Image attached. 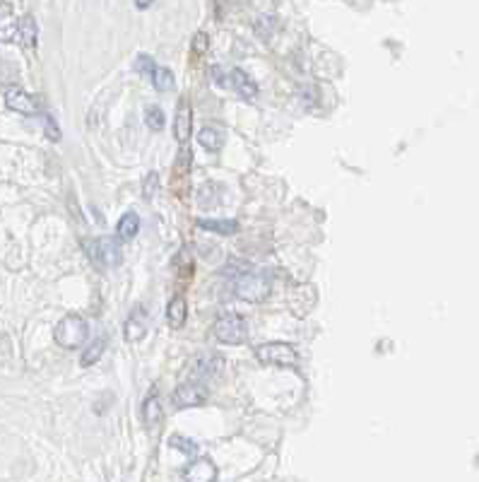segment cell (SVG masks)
I'll use <instances>...</instances> for the list:
<instances>
[{
    "instance_id": "cell-1",
    "label": "cell",
    "mask_w": 479,
    "mask_h": 482,
    "mask_svg": "<svg viewBox=\"0 0 479 482\" xmlns=\"http://www.w3.org/2000/svg\"><path fill=\"white\" fill-rule=\"evenodd\" d=\"M53 338L60 348H67V350L82 348L89 338V326L82 316L70 314V316H65V319H60V323L53 331Z\"/></svg>"
},
{
    "instance_id": "cell-2",
    "label": "cell",
    "mask_w": 479,
    "mask_h": 482,
    "mask_svg": "<svg viewBox=\"0 0 479 482\" xmlns=\"http://www.w3.org/2000/svg\"><path fill=\"white\" fill-rule=\"evenodd\" d=\"M234 292H236V297L244 299V302L261 304L270 297V280L265 275H258V273H253V270H248V273L236 277Z\"/></svg>"
},
{
    "instance_id": "cell-3",
    "label": "cell",
    "mask_w": 479,
    "mask_h": 482,
    "mask_svg": "<svg viewBox=\"0 0 479 482\" xmlns=\"http://www.w3.org/2000/svg\"><path fill=\"white\" fill-rule=\"evenodd\" d=\"M87 253L97 268H116L123 260V251L116 239H89Z\"/></svg>"
},
{
    "instance_id": "cell-4",
    "label": "cell",
    "mask_w": 479,
    "mask_h": 482,
    "mask_svg": "<svg viewBox=\"0 0 479 482\" xmlns=\"http://www.w3.org/2000/svg\"><path fill=\"white\" fill-rule=\"evenodd\" d=\"M256 357L263 364L275 367H294L298 364V353L287 343H265L256 348Z\"/></svg>"
},
{
    "instance_id": "cell-5",
    "label": "cell",
    "mask_w": 479,
    "mask_h": 482,
    "mask_svg": "<svg viewBox=\"0 0 479 482\" xmlns=\"http://www.w3.org/2000/svg\"><path fill=\"white\" fill-rule=\"evenodd\" d=\"M212 333H215V338L224 345H241L248 338L246 319L239 314H229V316H224V319L217 321V326Z\"/></svg>"
},
{
    "instance_id": "cell-6",
    "label": "cell",
    "mask_w": 479,
    "mask_h": 482,
    "mask_svg": "<svg viewBox=\"0 0 479 482\" xmlns=\"http://www.w3.org/2000/svg\"><path fill=\"white\" fill-rule=\"evenodd\" d=\"M5 104H8V109L25 113V116L39 113V101L34 99L29 92H25L22 87H8V92H5Z\"/></svg>"
},
{
    "instance_id": "cell-7",
    "label": "cell",
    "mask_w": 479,
    "mask_h": 482,
    "mask_svg": "<svg viewBox=\"0 0 479 482\" xmlns=\"http://www.w3.org/2000/svg\"><path fill=\"white\" fill-rule=\"evenodd\" d=\"M171 400L176 407H198L207 400V391L198 383H183L173 391Z\"/></svg>"
},
{
    "instance_id": "cell-8",
    "label": "cell",
    "mask_w": 479,
    "mask_h": 482,
    "mask_svg": "<svg viewBox=\"0 0 479 482\" xmlns=\"http://www.w3.org/2000/svg\"><path fill=\"white\" fill-rule=\"evenodd\" d=\"M185 482H215L217 480V466L210 458H198L183 470Z\"/></svg>"
},
{
    "instance_id": "cell-9",
    "label": "cell",
    "mask_w": 479,
    "mask_h": 482,
    "mask_svg": "<svg viewBox=\"0 0 479 482\" xmlns=\"http://www.w3.org/2000/svg\"><path fill=\"white\" fill-rule=\"evenodd\" d=\"M147 333V311L143 306H135L126 321V340L128 343H140Z\"/></svg>"
},
{
    "instance_id": "cell-10",
    "label": "cell",
    "mask_w": 479,
    "mask_h": 482,
    "mask_svg": "<svg viewBox=\"0 0 479 482\" xmlns=\"http://www.w3.org/2000/svg\"><path fill=\"white\" fill-rule=\"evenodd\" d=\"M190 130H193V111H190L188 101H181L176 109V116H173V135H176L178 143H188Z\"/></svg>"
},
{
    "instance_id": "cell-11",
    "label": "cell",
    "mask_w": 479,
    "mask_h": 482,
    "mask_svg": "<svg viewBox=\"0 0 479 482\" xmlns=\"http://www.w3.org/2000/svg\"><path fill=\"white\" fill-rule=\"evenodd\" d=\"M17 32H20V22L15 17L13 5L0 3V42L3 44L17 42Z\"/></svg>"
},
{
    "instance_id": "cell-12",
    "label": "cell",
    "mask_w": 479,
    "mask_h": 482,
    "mask_svg": "<svg viewBox=\"0 0 479 482\" xmlns=\"http://www.w3.org/2000/svg\"><path fill=\"white\" fill-rule=\"evenodd\" d=\"M229 84H232L236 92H239L248 101L256 99V96H258V84L253 82L251 77H248L246 72L241 70V68H234V70L229 72Z\"/></svg>"
},
{
    "instance_id": "cell-13",
    "label": "cell",
    "mask_w": 479,
    "mask_h": 482,
    "mask_svg": "<svg viewBox=\"0 0 479 482\" xmlns=\"http://www.w3.org/2000/svg\"><path fill=\"white\" fill-rule=\"evenodd\" d=\"M193 374L198 379H207V376H217L219 372L224 369V360L219 355H207L200 357V360H193Z\"/></svg>"
},
{
    "instance_id": "cell-14",
    "label": "cell",
    "mask_w": 479,
    "mask_h": 482,
    "mask_svg": "<svg viewBox=\"0 0 479 482\" xmlns=\"http://www.w3.org/2000/svg\"><path fill=\"white\" fill-rule=\"evenodd\" d=\"M37 39H39L37 22H34L32 15H25L20 20V32H17V42H20L25 49H34V46H37Z\"/></svg>"
},
{
    "instance_id": "cell-15",
    "label": "cell",
    "mask_w": 479,
    "mask_h": 482,
    "mask_svg": "<svg viewBox=\"0 0 479 482\" xmlns=\"http://www.w3.org/2000/svg\"><path fill=\"white\" fill-rule=\"evenodd\" d=\"M224 140H227V135H224L222 128L207 126V128H202L198 133V143L205 147V150H210V152H217L219 147L224 145Z\"/></svg>"
},
{
    "instance_id": "cell-16",
    "label": "cell",
    "mask_w": 479,
    "mask_h": 482,
    "mask_svg": "<svg viewBox=\"0 0 479 482\" xmlns=\"http://www.w3.org/2000/svg\"><path fill=\"white\" fill-rule=\"evenodd\" d=\"M143 422L147 429H155L162 422V402L155 393L143 402Z\"/></svg>"
},
{
    "instance_id": "cell-17",
    "label": "cell",
    "mask_w": 479,
    "mask_h": 482,
    "mask_svg": "<svg viewBox=\"0 0 479 482\" xmlns=\"http://www.w3.org/2000/svg\"><path fill=\"white\" fill-rule=\"evenodd\" d=\"M116 232H118V236H121L123 241L135 239V234L140 232V217H138L135 213H126L121 220H118Z\"/></svg>"
},
{
    "instance_id": "cell-18",
    "label": "cell",
    "mask_w": 479,
    "mask_h": 482,
    "mask_svg": "<svg viewBox=\"0 0 479 482\" xmlns=\"http://www.w3.org/2000/svg\"><path fill=\"white\" fill-rule=\"evenodd\" d=\"M198 227L207 232H217V234H236L239 232L236 220H200Z\"/></svg>"
},
{
    "instance_id": "cell-19",
    "label": "cell",
    "mask_w": 479,
    "mask_h": 482,
    "mask_svg": "<svg viewBox=\"0 0 479 482\" xmlns=\"http://www.w3.org/2000/svg\"><path fill=\"white\" fill-rule=\"evenodd\" d=\"M169 323H171L173 328H181L185 319H188V309H185V299L183 297H173L171 304H169Z\"/></svg>"
},
{
    "instance_id": "cell-20",
    "label": "cell",
    "mask_w": 479,
    "mask_h": 482,
    "mask_svg": "<svg viewBox=\"0 0 479 482\" xmlns=\"http://www.w3.org/2000/svg\"><path fill=\"white\" fill-rule=\"evenodd\" d=\"M104 350H106V338H97V340H92V343H89L87 348H84L80 364H82V367H92L94 362H99V357L104 355Z\"/></svg>"
},
{
    "instance_id": "cell-21",
    "label": "cell",
    "mask_w": 479,
    "mask_h": 482,
    "mask_svg": "<svg viewBox=\"0 0 479 482\" xmlns=\"http://www.w3.org/2000/svg\"><path fill=\"white\" fill-rule=\"evenodd\" d=\"M152 82H155V87L159 89V92H171L173 84H176L173 72L169 70V68H157L155 75H152Z\"/></svg>"
},
{
    "instance_id": "cell-22",
    "label": "cell",
    "mask_w": 479,
    "mask_h": 482,
    "mask_svg": "<svg viewBox=\"0 0 479 482\" xmlns=\"http://www.w3.org/2000/svg\"><path fill=\"white\" fill-rule=\"evenodd\" d=\"M169 444L173 446V449H178L185 456H198V444H195L193 439H188V436H178L173 434L171 439H169Z\"/></svg>"
},
{
    "instance_id": "cell-23",
    "label": "cell",
    "mask_w": 479,
    "mask_h": 482,
    "mask_svg": "<svg viewBox=\"0 0 479 482\" xmlns=\"http://www.w3.org/2000/svg\"><path fill=\"white\" fill-rule=\"evenodd\" d=\"M145 123H147L152 130H162L166 123L164 111H162L159 106H147V111H145Z\"/></svg>"
},
{
    "instance_id": "cell-24",
    "label": "cell",
    "mask_w": 479,
    "mask_h": 482,
    "mask_svg": "<svg viewBox=\"0 0 479 482\" xmlns=\"http://www.w3.org/2000/svg\"><path fill=\"white\" fill-rule=\"evenodd\" d=\"M135 70L140 72V75H155V70H157V65H155V61L150 58V56H145V53H140L138 58H135V63H133Z\"/></svg>"
},
{
    "instance_id": "cell-25",
    "label": "cell",
    "mask_w": 479,
    "mask_h": 482,
    "mask_svg": "<svg viewBox=\"0 0 479 482\" xmlns=\"http://www.w3.org/2000/svg\"><path fill=\"white\" fill-rule=\"evenodd\" d=\"M207 44H210V42H207V34H205V32H198V34L193 37V53L202 56V53L207 51Z\"/></svg>"
},
{
    "instance_id": "cell-26",
    "label": "cell",
    "mask_w": 479,
    "mask_h": 482,
    "mask_svg": "<svg viewBox=\"0 0 479 482\" xmlns=\"http://www.w3.org/2000/svg\"><path fill=\"white\" fill-rule=\"evenodd\" d=\"M258 30L263 32V37H270V32L275 30V17H270V15H265L258 20Z\"/></svg>"
},
{
    "instance_id": "cell-27",
    "label": "cell",
    "mask_w": 479,
    "mask_h": 482,
    "mask_svg": "<svg viewBox=\"0 0 479 482\" xmlns=\"http://www.w3.org/2000/svg\"><path fill=\"white\" fill-rule=\"evenodd\" d=\"M44 123H46V135L51 140H58L60 133H58V126H55V121L48 116V113H44Z\"/></svg>"
},
{
    "instance_id": "cell-28",
    "label": "cell",
    "mask_w": 479,
    "mask_h": 482,
    "mask_svg": "<svg viewBox=\"0 0 479 482\" xmlns=\"http://www.w3.org/2000/svg\"><path fill=\"white\" fill-rule=\"evenodd\" d=\"M157 181H159V177H157V174H150L147 181H145V198H152V196H155Z\"/></svg>"
},
{
    "instance_id": "cell-29",
    "label": "cell",
    "mask_w": 479,
    "mask_h": 482,
    "mask_svg": "<svg viewBox=\"0 0 479 482\" xmlns=\"http://www.w3.org/2000/svg\"><path fill=\"white\" fill-rule=\"evenodd\" d=\"M133 3H135V8H138V10H147L155 0H133Z\"/></svg>"
}]
</instances>
